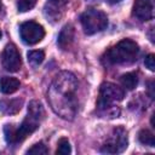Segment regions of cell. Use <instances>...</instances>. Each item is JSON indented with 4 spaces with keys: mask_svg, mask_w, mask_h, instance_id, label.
<instances>
[{
    "mask_svg": "<svg viewBox=\"0 0 155 155\" xmlns=\"http://www.w3.org/2000/svg\"><path fill=\"white\" fill-rule=\"evenodd\" d=\"M79 81L70 71L59 73L51 82L47 99L52 110L65 120H73L79 109Z\"/></svg>",
    "mask_w": 155,
    "mask_h": 155,
    "instance_id": "1",
    "label": "cell"
},
{
    "mask_svg": "<svg viewBox=\"0 0 155 155\" xmlns=\"http://www.w3.org/2000/svg\"><path fill=\"white\" fill-rule=\"evenodd\" d=\"M138 52L139 47L136 41L124 39L110 47L103 58L108 64H131L137 61Z\"/></svg>",
    "mask_w": 155,
    "mask_h": 155,
    "instance_id": "2",
    "label": "cell"
},
{
    "mask_svg": "<svg viewBox=\"0 0 155 155\" xmlns=\"http://www.w3.org/2000/svg\"><path fill=\"white\" fill-rule=\"evenodd\" d=\"M40 121L34 119L30 115H27V117L22 121L18 128H15L12 125H5L4 127V133H5V139L8 144H15V143H21L23 142L29 134H31L36 128L39 127Z\"/></svg>",
    "mask_w": 155,
    "mask_h": 155,
    "instance_id": "3",
    "label": "cell"
},
{
    "mask_svg": "<svg viewBox=\"0 0 155 155\" xmlns=\"http://www.w3.org/2000/svg\"><path fill=\"white\" fill-rule=\"evenodd\" d=\"M82 29L87 35L96 34L98 31H102L108 25V17L107 15L97 8H87L80 17Z\"/></svg>",
    "mask_w": 155,
    "mask_h": 155,
    "instance_id": "4",
    "label": "cell"
},
{
    "mask_svg": "<svg viewBox=\"0 0 155 155\" xmlns=\"http://www.w3.org/2000/svg\"><path fill=\"white\" fill-rule=\"evenodd\" d=\"M125 97L124 90L115 84L104 82L99 87V97L97 101V107L101 110H107L113 108V103L122 101Z\"/></svg>",
    "mask_w": 155,
    "mask_h": 155,
    "instance_id": "5",
    "label": "cell"
},
{
    "mask_svg": "<svg viewBox=\"0 0 155 155\" xmlns=\"http://www.w3.org/2000/svg\"><path fill=\"white\" fill-rule=\"evenodd\" d=\"M128 145V139H127V132L124 127L119 126L113 130L111 134L102 147L101 151L107 153V154H119L122 153Z\"/></svg>",
    "mask_w": 155,
    "mask_h": 155,
    "instance_id": "6",
    "label": "cell"
},
{
    "mask_svg": "<svg viewBox=\"0 0 155 155\" xmlns=\"http://www.w3.org/2000/svg\"><path fill=\"white\" fill-rule=\"evenodd\" d=\"M19 34L24 44L27 45H35L41 41L45 36V29L36 22L28 21L21 24Z\"/></svg>",
    "mask_w": 155,
    "mask_h": 155,
    "instance_id": "7",
    "label": "cell"
},
{
    "mask_svg": "<svg viewBox=\"0 0 155 155\" xmlns=\"http://www.w3.org/2000/svg\"><path fill=\"white\" fill-rule=\"evenodd\" d=\"M1 63L4 69L11 73L18 71L21 69V65H22L21 54L13 44H8L4 48V52L1 56Z\"/></svg>",
    "mask_w": 155,
    "mask_h": 155,
    "instance_id": "8",
    "label": "cell"
},
{
    "mask_svg": "<svg viewBox=\"0 0 155 155\" xmlns=\"http://www.w3.org/2000/svg\"><path fill=\"white\" fill-rule=\"evenodd\" d=\"M133 16L139 21H150L154 17V0H134Z\"/></svg>",
    "mask_w": 155,
    "mask_h": 155,
    "instance_id": "9",
    "label": "cell"
},
{
    "mask_svg": "<svg viewBox=\"0 0 155 155\" xmlns=\"http://www.w3.org/2000/svg\"><path fill=\"white\" fill-rule=\"evenodd\" d=\"M73 41H74V27L71 24H67L61 30V33L58 35L57 44H58L59 48L68 50L70 47V45L73 44Z\"/></svg>",
    "mask_w": 155,
    "mask_h": 155,
    "instance_id": "10",
    "label": "cell"
},
{
    "mask_svg": "<svg viewBox=\"0 0 155 155\" xmlns=\"http://www.w3.org/2000/svg\"><path fill=\"white\" fill-rule=\"evenodd\" d=\"M19 80L16 78H10V76H2L0 79V91L5 94H11L16 92L19 88Z\"/></svg>",
    "mask_w": 155,
    "mask_h": 155,
    "instance_id": "11",
    "label": "cell"
},
{
    "mask_svg": "<svg viewBox=\"0 0 155 155\" xmlns=\"http://www.w3.org/2000/svg\"><path fill=\"white\" fill-rule=\"evenodd\" d=\"M22 99H11V101H1L0 102V110L4 114L12 115L17 114L22 108Z\"/></svg>",
    "mask_w": 155,
    "mask_h": 155,
    "instance_id": "12",
    "label": "cell"
},
{
    "mask_svg": "<svg viewBox=\"0 0 155 155\" xmlns=\"http://www.w3.org/2000/svg\"><path fill=\"white\" fill-rule=\"evenodd\" d=\"M28 115L33 116L38 121H41L45 116V110L42 104L39 101H31L28 105Z\"/></svg>",
    "mask_w": 155,
    "mask_h": 155,
    "instance_id": "13",
    "label": "cell"
},
{
    "mask_svg": "<svg viewBox=\"0 0 155 155\" xmlns=\"http://www.w3.org/2000/svg\"><path fill=\"white\" fill-rule=\"evenodd\" d=\"M120 81L126 90H133L138 85V76L134 73H126L120 78Z\"/></svg>",
    "mask_w": 155,
    "mask_h": 155,
    "instance_id": "14",
    "label": "cell"
},
{
    "mask_svg": "<svg viewBox=\"0 0 155 155\" xmlns=\"http://www.w3.org/2000/svg\"><path fill=\"white\" fill-rule=\"evenodd\" d=\"M138 140L144 144V145H149V147H155V137L153 134V132H150L149 130H140L138 133Z\"/></svg>",
    "mask_w": 155,
    "mask_h": 155,
    "instance_id": "15",
    "label": "cell"
},
{
    "mask_svg": "<svg viewBox=\"0 0 155 155\" xmlns=\"http://www.w3.org/2000/svg\"><path fill=\"white\" fill-rule=\"evenodd\" d=\"M27 56H28V62H29L31 65H34V67H38L39 64H41L42 61H44V58H45V53H44V51H41V50L29 51Z\"/></svg>",
    "mask_w": 155,
    "mask_h": 155,
    "instance_id": "16",
    "label": "cell"
},
{
    "mask_svg": "<svg viewBox=\"0 0 155 155\" xmlns=\"http://www.w3.org/2000/svg\"><path fill=\"white\" fill-rule=\"evenodd\" d=\"M57 150H56V154H59V155H68L71 153V148H70V143L67 138H61L58 140V144H57Z\"/></svg>",
    "mask_w": 155,
    "mask_h": 155,
    "instance_id": "17",
    "label": "cell"
},
{
    "mask_svg": "<svg viewBox=\"0 0 155 155\" xmlns=\"http://www.w3.org/2000/svg\"><path fill=\"white\" fill-rule=\"evenodd\" d=\"M47 153H48V149L44 143H36L27 150V154H35V155H44Z\"/></svg>",
    "mask_w": 155,
    "mask_h": 155,
    "instance_id": "18",
    "label": "cell"
},
{
    "mask_svg": "<svg viewBox=\"0 0 155 155\" xmlns=\"http://www.w3.org/2000/svg\"><path fill=\"white\" fill-rule=\"evenodd\" d=\"M36 4V0H18L17 7L19 12H27L31 10Z\"/></svg>",
    "mask_w": 155,
    "mask_h": 155,
    "instance_id": "19",
    "label": "cell"
},
{
    "mask_svg": "<svg viewBox=\"0 0 155 155\" xmlns=\"http://www.w3.org/2000/svg\"><path fill=\"white\" fill-rule=\"evenodd\" d=\"M144 64H145V67H147V68H148L149 70L154 71V70H155V56H154L153 53L148 54V56L145 57Z\"/></svg>",
    "mask_w": 155,
    "mask_h": 155,
    "instance_id": "20",
    "label": "cell"
},
{
    "mask_svg": "<svg viewBox=\"0 0 155 155\" xmlns=\"http://www.w3.org/2000/svg\"><path fill=\"white\" fill-rule=\"evenodd\" d=\"M53 6H57V7H59V6H63V5H65L67 4V1L68 0H48Z\"/></svg>",
    "mask_w": 155,
    "mask_h": 155,
    "instance_id": "21",
    "label": "cell"
},
{
    "mask_svg": "<svg viewBox=\"0 0 155 155\" xmlns=\"http://www.w3.org/2000/svg\"><path fill=\"white\" fill-rule=\"evenodd\" d=\"M153 81H149V86H148V91H149V94H150V98H154V93H153Z\"/></svg>",
    "mask_w": 155,
    "mask_h": 155,
    "instance_id": "22",
    "label": "cell"
},
{
    "mask_svg": "<svg viewBox=\"0 0 155 155\" xmlns=\"http://www.w3.org/2000/svg\"><path fill=\"white\" fill-rule=\"evenodd\" d=\"M107 1H108L109 4H113V5H114V4H117V2H120V1H122V0H107Z\"/></svg>",
    "mask_w": 155,
    "mask_h": 155,
    "instance_id": "23",
    "label": "cell"
},
{
    "mask_svg": "<svg viewBox=\"0 0 155 155\" xmlns=\"http://www.w3.org/2000/svg\"><path fill=\"white\" fill-rule=\"evenodd\" d=\"M1 36H2V33H1V30H0V39H1Z\"/></svg>",
    "mask_w": 155,
    "mask_h": 155,
    "instance_id": "24",
    "label": "cell"
},
{
    "mask_svg": "<svg viewBox=\"0 0 155 155\" xmlns=\"http://www.w3.org/2000/svg\"><path fill=\"white\" fill-rule=\"evenodd\" d=\"M0 8H1V2H0Z\"/></svg>",
    "mask_w": 155,
    "mask_h": 155,
    "instance_id": "25",
    "label": "cell"
}]
</instances>
